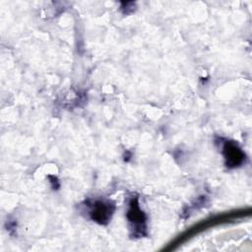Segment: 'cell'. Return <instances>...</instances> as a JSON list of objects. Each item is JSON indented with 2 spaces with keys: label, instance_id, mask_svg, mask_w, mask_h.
<instances>
[{
  "label": "cell",
  "instance_id": "7a4b0ae2",
  "mask_svg": "<svg viewBox=\"0 0 252 252\" xmlns=\"http://www.w3.org/2000/svg\"><path fill=\"white\" fill-rule=\"evenodd\" d=\"M126 218L132 237H144L148 235L147 216L140 208L139 197L136 195H133L128 202Z\"/></svg>",
  "mask_w": 252,
  "mask_h": 252
},
{
  "label": "cell",
  "instance_id": "3957f363",
  "mask_svg": "<svg viewBox=\"0 0 252 252\" xmlns=\"http://www.w3.org/2000/svg\"><path fill=\"white\" fill-rule=\"evenodd\" d=\"M221 154L223 156L225 165L228 168H236L243 164L246 156L239 145L231 140L220 139Z\"/></svg>",
  "mask_w": 252,
  "mask_h": 252
},
{
  "label": "cell",
  "instance_id": "277c9868",
  "mask_svg": "<svg viewBox=\"0 0 252 252\" xmlns=\"http://www.w3.org/2000/svg\"><path fill=\"white\" fill-rule=\"evenodd\" d=\"M50 177L52 178V180L50 181L51 182V184H52V187H53V189H58L59 188V181H58V179L55 177V176H51L50 175Z\"/></svg>",
  "mask_w": 252,
  "mask_h": 252
},
{
  "label": "cell",
  "instance_id": "6da1fadb",
  "mask_svg": "<svg viewBox=\"0 0 252 252\" xmlns=\"http://www.w3.org/2000/svg\"><path fill=\"white\" fill-rule=\"evenodd\" d=\"M84 207L89 218L93 221L102 225L110 221L115 211V204L105 198H90L84 202Z\"/></svg>",
  "mask_w": 252,
  "mask_h": 252
}]
</instances>
